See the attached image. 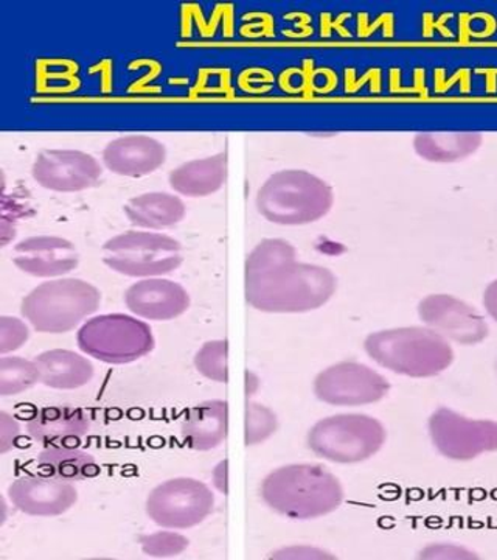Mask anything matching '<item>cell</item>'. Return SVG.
<instances>
[{"instance_id": "obj_1", "label": "cell", "mask_w": 497, "mask_h": 560, "mask_svg": "<svg viewBox=\"0 0 497 560\" xmlns=\"http://www.w3.org/2000/svg\"><path fill=\"white\" fill-rule=\"evenodd\" d=\"M338 279L329 268L297 260L283 238H267L249 254L245 293L250 307L264 313H307L334 296Z\"/></svg>"}, {"instance_id": "obj_2", "label": "cell", "mask_w": 497, "mask_h": 560, "mask_svg": "<svg viewBox=\"0 0 497 560\" xmlns=\"http://www.w3.org/2000/svg\"><path fill=\"white\" fill-rule=\"evenodd\" d=\"M344 488L338 477L318 464H291L275 469L261 485V499L293 521H315L341 506Z\"/></svg>"}, {"instance_id": "obj_3", "label": "cell", "mask_w": 497, "mask_h": 560, "mask_svg": "<svg viewBox=\"0 0 497 560\" xmlns=\"http://www.w3.org/2000/svg\"><path fill=\"white\" fill-rule=\"evenodd\" d=\"M364 349L379 366L411 378L436 377L454 363L451 342L429 327L375 331Z\"/></svg>"}, {"instance_id": "obj_4", "label": "cell", "mask_w": 497, "mask_h": 560, "mask_svg": "<svg viewBox=\"0 0 497 560\" xmlns=\"http://www.w3.org/2000/svg\"><path fill=\"white\" fill-rule=\"evenodd\" d=\"M333 202V189L326 180L294 168L269 176L256 200L261 217L282 226L315 223L330 212Z\"/></svg>"}, {"instance_id": "obj_5", "label": "cell", "mask_w": 497, "mask_h": 560, "mask_svg": "<svg viewBox=\"0 0 497 560\" xmlns=\"http://www.w3.org/2000/svg\"><path fill=\"white\" fill-rule=\"evenodd\" d=\"M98 289L81 279L47 280L24 298L21 313L39 334H68L99 308Z\"/></svg>"}, {"instance_id": "obj_6", "label": "cell", "mask_w": 497, "mask_h": 560, "mask_svg": "<svg viewBox=\"0 0 497 560\" xmlns=\"http://www.w3.org/2000/svg\"><path fill=\"white\" fill-rule=\"evenodd\" d=\"M384 425L366 415H338L319 420L308 433V447L319 458L336 464L370 459L384 445Z\"/></svg>"}, {"instance_id": "obj_7", "label": "cell", "mask_w": 497, "mask_h": 560, "mask_svg": "<svg viewBox=\"0 0 497 560\" xmlns=\"http://www.w3.org/2000/svg\"><path fill=\"white\" fill-rule=\"evenodd\" d=\"M103 261L110 270L128 278H159L182 265V245L169 235L130 231L103 245Z\"/></svg>"}, {"instance_id": "obj_8", "label": "cell", "mask_w": 497, "mask_h": 560, "mask_svg": "<svg viewBox=\"0 0 497 560\" xmlns=\"http://www.w3.org/2000/svg\"><path fill=\"white\" fill-rule=\"evenodd\" d=\"M76 342L81 352L108 364H128L154 349L149 324L123 313L95 316L81 326Z\"/></svg>"}, {"instance_id": "obj_9", "label": "cell", "mask_w": 497, "mask_h": 560, "mask_svg": "<svg viewBox=\"0 0 497 560\" xmlns=\"http://www.w3.org/2000/svg\"><path fill=\"white\" fill-rule=\"evenodd\" d=\"M215 497L204 482L175 478L162 482L146 500V514L164 529H189L212 514Z\"/></svg>"}, {"instance_id": "obj_10", "label": "cell", "mask_w": 497, "mask_h": 560, "mask_svg": "<svg viewBox=\"0 0 497 560\" xmlns=\"http://www.w3.org/2000/svg\"><path fill=\"white\" fill-rule=\"evenodd\" d=\"M429 436L437 452L452 460H471L497 452L495 420L470 419L447 407L430 416Z\"/></svg>"}, {"instance_id": "obj_11", "label": "cell", "mask_w": 497, "mask_h": 560, "mask_svg": "<svg viewBox=\"0 0 497 560\" xmlns=\"http://www.w3.org/2000/svg\"><path fill=\"white\" fill-rule=\"evenodd\" d=\"M390 383L384 375L358 361H341L320 372L315 381V394L320 401L333 407H363L384 399Z\"/></svg>"}, {"instance_id": "obj_12", "label": "cell", "mask_w": 497, "mask_h": 560, "mask_svg": "<svg viewBox=\"0 0 497 560\" xmlns=\"http://www.w3.org/2000/svg\"><path fill=\"white\" fill-rule=\"evenodd\" d=\"M418 315L429 329L458 345H481L489 334L487 320L477 308L451 294L437 293L423 298L418 304Z\"/></svg>"}, {"instance_id": "obj_13", "label": "cell", "mask_w": 497, "mask_h": 560, "mask_svg": "<svg viewBox=\"0 0 497 560\" xmlns=\"http://www.w3.org/2000/svg\"><path fill=\"white\" fill-rule=\"evenodd\" d=\"M102 165L80 150H44L36 156L32 176L44 189L75 194L91 189L102 176Z\"/></svg>"}, {"instance_id": "obj_14", "label": "cell", "mask_w": 497, "mask_h": 560, "mask_svg": "<svg viewBox=\"0 0 497 560\" xmlns=\"http://www.w3.org/2000/svg\"><path fill=\"white\" fill-rule=\"evenodd\" d=\"M9 499L16 510L33 517H58L75 506L79 492L72 482L47 475H25L9 488Z\"/></svg>"}, {"instance_id": "obj_15", "label": "cell", "mask_w": 497, "mask_h": 560, "mask_svg": "<svg viewBox=\"0 0 497 560\" xmlns=\"http://www.w3.org/2000/svg\"><path fill=\"white\" fill-rule=\"evenodd\" d=\"M13 264L33 278H62L80 264L79 250L68 238L36 235L14 246Z\"/></svg>"}, {"instance_id": "obj_16", "label": "cell", "mask_w": 497, "mask_h": 560, "mask_svg": "<svg viewBox=\"0 0 497 560\" xmlns=\"http://www.w3.org/2000/svg\"><path fill=\"white\" fill-rule=\"evenodd\" d=\"M125 304L139 318L171 320L189 311L190 296L173 280L151 278L132 283L125 293Z\"/></svg>"}, {"instance_id": "obj_17", "label": "cell", "mask_w": 497, "mask_h": 560, "mask_svg": "<svg viewBox=\"0 0 497 560\" xmlns=\"http://www.w3.org/2000/svg\"><path fill=\"white\" fill-rule=\"evenodd\" d=\"M167 161V150L159 140L150 136H123L113 140L103 150V164L109 172L120 176L151 175L159 171Z\"/></svg>"}, {"instance_id": "obj_18", "label": "cell", "mask_w": 497, "mask_h": 560, "mask_svg": "<svg viewBox=\"0 0 497 560\" xmlns=\"http://www.w3.org/2000/svg\"><path fill=\"white\" fill-rule=\"evenodd\" d=\"M90 430V416L80 408H40L27 420L28 434L44 447L76 445Z\"/></svg>"}, {"instance_id": "obj_19", "label": "cell", "mask_w": 497, "mask_h": 560, "mask_svg": "<svg viewBox=\"0 0 497 560\" xmlns=\"http://www.w3.org/2000/svg\"><path fill=\"white\" fill-rule=\"evenodd\" d=\"M229 431V405L226 400H208L187 412L182 440L190 448L209 452L220 447Z\"/></svg>"}, {"instance_id": "obj_20", "label": "cell", "mask_w": 497, "mask_h": 560, "mask_svg": "<svg viewBox=\"0 0 497 560\" xmlns=\"http://www.w3.org/2000/svg\"><path fill=\"white\" fill-rule=\"evenodd\" d=\"M227 179L226 153L186 162L169 173V186L187 198H204L216 194Z\"/></svg>"}, {"instance_id": "obj_21", "label": "cell", "mask_w": 497, "mask_h": 560, "mask_svg": "<svg viewBox=\"0 0 497 560\" xmlns=\"http://www.w3.org/2000/svg\"><path fill=\"white\" fill-rule=\"evenodd\" d=\"M40 383L51 389H79L94 378V364L68 349H51L35 359Z\"/></svg>"}, {"instance_id": "obj_22", "label": "cell", "mask_w": 497, "mask_h": 560, "mask_svg": "<svg viewBox=\"0 0 497 560\" xmlns=\"http://www.w3.org/2000/svg\"><path fill=\"white\" fill-rule=\"evenodd\" d=\"M186 205L179 197L165 191H150L131 198L125 213L132 226L140 230L159 231L176 226L186 217Z\"/></svg>"}, {"instance_id": "obj_23", "label": "cell", "mask_w": 497, "mask_h": 560, "mask_svg": "<svg viewBox=\"0 0 497 560\" xmlns=\"http://www.w3.org/2000/svg\"><path fill=\"white\" fill-rule=\"evenodd\" d=\"M482 142L478 132H422L414 138V150L422 160L452 164L476 153Z\"/></svg>"}, {"instance_id": "obj_24", "label": "cell", "mask_w": 497, "mask_h": 560, "mask_svg": "<svg viewBox=\"0 0 497 560\" xmlns=\"http://www.w3.org/2000/svg\"><path fill=\"white\" fill-rule=\"evenodd\" d=\"M40 474L61 481H86L98 477L97 459L75 445L46 447L38 458Z\"/></svg>"}, {"instance_id": "obj_25", "label": "cell", "mask_w": 497, "mask_h": 560, "mask_svg": "<svg viewBox=\"0 0 497 560\" xmlns=\"http://www.w3.org/2000/svg\"><path fill=\"white\" fill-rule=\"evenodd\" d=\"M40 383V372L35 360L21 357H3L0 360V394L3 397L17 396Z\"/></svg>"}, {"instance_id": "obj_26", "label": "cell", "mask_w": 497, "mask_h": 560, "mask_svg": "<svg viewBox=\"0 0 497 560\" xmlns=\"http://www.w3.org/2000/svg\"><path fill=\"white\" fill-rule=\"evenodd\" d=\"M227 353H229V345L226 340L205 342L194 357V368L209 381L227 383L229 381Z\"/></svg>"}, {"instance_id": "obj_27", "label": "cell", "mask_w": 497, "mask_h": 560, "mask_svg": "<svg viewBox=\"0 0 497 560\" xmlns=\"http://www.w3.org/2000/svg\"><path fill=\"white\" fill-rule=\"evenodd\" d=\"M277 416L260 404L249 401L246 408V445H259L269 440L277 430Z\"/></svg>"}, {"instance_id": "obj_28", "label": "cell", "mask_w": 497, "mask_h": 560, "mask_svg": "<svg viewBox=\"0 0 497 560\" xmlns=\"http://www.w3.org/2000/svg\"><path fill=\"white\" fill-rule=\"evenodd\" d=\"M189 540L173 533H157L153 536L142 537V547L145 555L153 558H168L178 556L186 550Z\"/></svg>"}, {"instance_id": "obj_29", "label": "cell", "mask_w": 497, "mask_h": 560, "mask_svg": "<svg viewBox=\"0 0 497 560\" xmlns=\"http://www.w3.org/2000/svg\"><path fill=\"white\" fill-rule=\"evenodd\" d=\"M31 337L28 327L24 320L2 316L0 318V353L7 355L9 352L21 349Z\"/></svg>"}, {"instance_id": "obj_30", "label": "cell", "mask_w": 497, "mask_h": 560, "mask_svg": "<svg viewBox=\"0 0 497 560\" xmlns=\"http://www.w3.org/2000/svg\"><path fill=\"white\" fill-rule=\"evenodd\" d=\"M422 559H476L473 552L465 548L454 547V545H433L426 548L419 556Z\"/></svg>"}, {"instance_id": "obj_31", "label": "cell", "mask_w": 497, "mask_h": 560, "mask_svg": "<svg viewBox=\"0 0 497 560\" xmlns=\"http://www.w3.org/2000/svg\"><path fill=\"white\" fill-rule=\"evenodd\" d=\"M485 311L492 316L493 320L497 323V279L485 289L484 293Z\"/></svg>"}]
</instances>
